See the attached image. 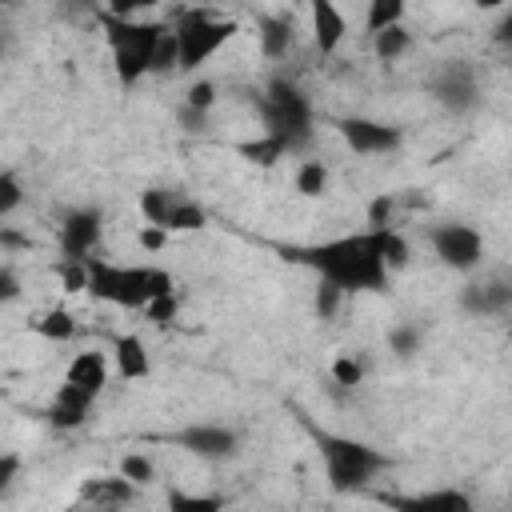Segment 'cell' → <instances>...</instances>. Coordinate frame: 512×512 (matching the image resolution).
Wrapping results in <instances>:
<instances>
[{
  "label": "cell",
  "mask_w": 512,
  "mask_h": 512,
  "mask_svg": "<svg viewBox=\"0 0 512 512\" xmlns=\"http://www.w3.org/2000/svg\"><path fill=\"white\" fill-rule=\"evenodd\" d=\"M364 380V364L356 360V356H336L332 360V384H340V388H356Z\"/></svg>",
  "instance_id": "obj_30"
},
{
  "label": "cell",
  "mask_w": 512,
  "mask_h": 512,
  "mask_svg": "<svg viewBox=\"0 0 512 512\" xmlns=\"http://www.w3.org/2000/svg\"><path fill=\"white\" fill-rule=\"evenodd\" d=\"M112 356H116V372H120L124 380H144V376L152 372L148 348H144V340H140V336H132V332L112 340Z\"/></svg>",
  "instance_id": "obj_18"
},
{
  "label": "cell",
  "mask_w": 512,
  "mask_h": 512,
  "mask_svg": "<svg viewBox=\"0 0 512 512\" xmlns=\"http://www.w3.org/2000/svg\"><path fill=\"white\" fill-rule=\"evenodd\" d=\"M340 136L348 140L352 152L360 156H384L400 148V128L384 124V120H368V116H348L340 120Z\"/></svg>",
  "instance_id": "obj_11"
},
{
  "label": "cell",
  "mask_w": 512,
  "mask_h": 512,
  "mask_svg": "<svg viewBox=\"0 0 512 512\" xmlns=\"http://www.w3.org/2000/svg\"><path fill=\"white\" fill-rule=\"evenodd\" d=\"M76 496H80V500H92V504H100V508L124 512V508L136 500V484H128L120 472H116V476H88Z\"/></svg>",
  "instance_id": "obj_16"
},
{
  "label": "cell",
  "mask_w": 512,
  "mask_h": 512,
  "mask_svg": "<svg viewBox=\"0 0 512 512\" xmlns=\"http://www.w3.org/2000/svg\"><path fill=\"white\" fill-rule=\"evenodd\" d=\"M64 384H72V388H80V392H88L96 400L104 392V384H108V356L96 352V348L76 352L68 360V368H64Z\"/></svg>",
  "instance_id": "obj_14"
},
{
  "label": "cell",
  "mask_w": 512,
  "mask_h": 512,
  "mask_svg": "<svg viewBox=\"0 0 512 512\" xmlns=\"http://www.w3.org/2000/svg\"><path fill=\"white\" fill-rule=\"evenodd\" d=\"M140 312H144L152 324H172V320H176V312H180V296H176V292H168V296H160V300H148Z\"/></svg>",
  "instance_id": "obj_33"
},
{
  "label": "cell",
  "mask_w": 512,
  "mask_h": 512,
  "mask_svg": "<svg viewBox=\"0 0 512 512\" xmlns=\"http://www.w3.org/2000/svg\"><path fill=\"white\" fill-rule=\"evenodd\" d=\"M88 408H92V396L72 388V384H60L56 396H52V408H48V420L56 428H80L88 420Z\"/></svg>",
  "instance_id": "obj_17"
},
{
  "label": "cell",
  "mask_w": 512,
  "mask_h": 512,
  "mask_svg": "<svg viewBox=\"0 0 512 512\" xmlns=\"http://www.w3.org/2000/svg\"><path fill=\"white\" fill-rule=\"evenodd\" d=\"M432 96L448 108V112H472L480 104V76L472 60H448L440 64V72L432 76Z\"/></svg>",
  "instance_id": "obj_8"
},
{
  "label": "cell",
  "mask_w": 512,
  "mask_h": 512,
  "mask_svg": "<svg viewBox=\"0 0 512 512\" xmlns=\"http://www.w3.org/2000/svg\"><path fill=\"white\" fill-rule=\"evenodd\" d=\"M328 180H332V172L324 160H300V168H296V192L300 196H324Z\"/></svg>",
  "instance_id": "obj_23"
},
{
  "label": "cell",
  "mask_w": 512,
  "mask_h": 512,
  "mask_svg": "<svg viewBox=\"0 0 512 512\" xmlns=\"http://www.w3.org/2000/svg\"><path fill=\"white\" fill-rule=\"evenodd\" d=\"M392 208H396L392 196H376L368 204V228H392Z\"/></svg>",
  "instance_id": "obj_37"
},
{
  "label": "cell",
  "mask_w": 512,
  "mask_h": 512,
  "mask_svg": "<svg viewBox=\"0 0 512 512\" xmlns=\"http://www.w3.org/2000/svg\"><path fill=\"white\" fill-rule=\"evenodd\" d=\"M168 512H224L220 496H200V492H184V488H168Z\"/></svg>",
  "instance_id": "obj_25"
},
{
  "label": "cell",
  "mask_w": 512,
  "mask_h": 512,
  "mask_svg": "<svg viewBox=\"0 0 512 512\" xmlns=\"http://www.w3.org/2000/svg\"><path fill=\"white\" fill-rule=\"evenodd\" d=\"M256 108L264 116V136H272L284 152H300L312 140V104L296 84L272 80L256 96Z\"/></svg>",
  "instance_id": "obj_3"
},
{
  "label": "cell",
  "mask_w": 512,
  "mask_h": 512,
  "mask_svg": "<svg viewBox=\"0 0 512 512\" xmlns=\"http://www.w3.org/2000/svg\"><path fill=\"white\" fill-rule=\"evenodd\" d=\"M408 48H412V32H408L404 24L384 28V32H376V36H372V52H376L384 64H388V60H400Z\"/></svg>",
  "instance_id": "obj_22"
},
{
  "label": "cell",
  "mask_w": 512,
  "mask_h": 512,
  "mask_svg": "<svg viewBox=\"0 0 512 512\" xmlns=\"http://www.w3.org/2000/svg\"><path fill=\"white\" fill-rule=\"evenodd\" d=\"M20 204H24V184L12 172H0V220L12 216Z\"/></svg>",
  "instance_id": "obj_32"
},
{
  "label": "cell",
  "mask_w": 512,
  "mask_h": 512,
  "mask_svg": "<svg viewBox=\"0 0 512 512\" xmlns=\"http://www.w3.org/2000/svg\"><path fill=\"white\" fill-rule=\"evenodd\" d=\"M84 272H88L84 292H92L96 300H108L116 308H144L148 304V268H124V264H108V260L88 256Z\"/></svg>",
  "instance_id": "obj_6"
},
{
  "label": "cell",
  "mask_w": 512,
  "mask_h": 512,
  "mask_svg": "<svg viewBox=\"0 0 512 512\" xmlns=\"http://www.w3.org/2000/svg\"><path fill=\"white\" fill-rule=\"evenodd\" d=\"M284 256H292L296 264H308L324 284L348 292H384L388 288V268L380 264V248H376V228L352 232V236H336L324 244H308V248H284Z\"/></svg>",
  "instance_id": "obj_1"
},
{
  "label": "cell",
  "mask_w": 512,
  "mask_h": 512,
  "mask_svg": "<svg viewBox=\"0 0 512 512\" xmlns=\"http://www.w3.org/2000/svg\"><path fill=\"white\" fill-rule=\"evenodd\" d=\"M100 24H104V36H108V48H112L116 80L120 84H136L140 76H148L152 48H156V40H160V32L168 24L136 20V16H112L108 8L100 12Z\"/></svg>",
  "instance_id": "obj_4"
},
{
  "label": "cell",
  "mask_w": 512,
  "mask_h": 512,
  "mask_svg": "<svg viewBox=\"0 0 512 512\" xmlns=\"http://www.w3.org/2000/svg\"><path fill=\"white\" fill-rule=\"evenodd\" d=\"M316 436V448H320V460H324V480L336 496L344 492H364L384 468H388V456L364 440H352V436H332V432H320L312 428Z\"/></svg>",
  "instance_id": "obj_2"
},
{
  "label": "cell",
  "mask_w": 512,
  "mask_h": 512,
  "mask_svg": "<svg viewBox=\"0 0 512 512\" xmlns=\"http://www.w3.org/2000/svg\"><path fill=\"white\" fill-rule=\"evenodd\" d=\"M236 152H240L244 160L260 164V168H272V164L284 156V148H280L272 136H256V140H244V144H236Z\"/></svg>",
  "instance_id": "obj_27"
},
{
  "label": "cell",
  "mask_w": 512,
  "mask_h": 512,
  "mask_svg": "<svg viewBox=\"0 0 512 512\" xmlns=\"http://www.w3.org/2000/svg\"><path fill=\"white\" fill-rule=\"evenodd\" d=\"M312 304H316V316H320V320H332V316L340 312V304H344V292L320 280V288H316V300H312Z\"/></svg>",
  "instance_id": "obj_34"
},
{
  "label": "cell",
  "mask_w": 512,
  "mask_h": 512,
  "mask_svg": "<svg viewBox=\"0 0 512 512\" xmlns=\"http://www.w3.org/2000/svg\"><path fill=\"white\" fill-rule=\"evenodd\" d=\"M168 292H176L172 272H164V268H148V300H160V296H168Z\"/></svg>",
  "instance_id": "obj_39"
},
{
  "label": "cell",
  "mask_w": 512,
  "mask_h": 512,
  "mask_svg": "<svg viewBox=\"0 0 512 512\" xmlns=\"http://www.w3.org/2000/svg\"><path fill=\"white\" fill-rule=\"evenodd\" d=\"M172 36H176V72H196L204 68L208 56H216L232 36H236V24L208 12V8H184L176 16V24H168Z\"/></svg>",
  "instance_id": "obj_5"
},
{
  "label": "cell",
  "mask_w": 512,
  "mask_h": 512,
  "mask_svg": "<svg viewBox=\"0 0 512 512\" xmlns=\"http://www.w3.org/2000/svg\"><path fill=\"white\" fill-rule=\"evenodd\" d=\"M428 244L440 256V264H448L456 272H472L484 260V236L472 224H460V220L432 224L428 228Z\"/></svg>",
  "instance_id": "obj_7"
},
{
  "label": "cell",
  "mask_w": 512,
  "mask_h": 512,
  "mask_svg": "<svg viewBox=\"0 0 512 512\" xmlns=\"http://www.w3.org/2000/svg\"><path fill=\"white\" fill-rule=\"evenodd\" d=\"M308 20H312V40L320 48V56H332L344 36H348V24H344V12L332 4V0H312L308 4Z\"/></svg>",
  "instance_id": "obj_13"
},
{
  "label": "cell",
  "mask_w": 512,
  "mask_h": 512,
  "mask_svg": "<svg viewBox=\"0 0 512 512\" xmlns=\"http://www.w3.org/2000/svg\"><path fill=\"white\" fill-rule=\"evenodd\" d=\"M148 72H156V76L176 72V36H172V28L160 32V40L152 48V60H148Z\"/></svg>",
  "instance_id": "obj_28"
},
{
  "label": "cell",
  "mask_w": 512,
  "mask_h": 512,
  "mask_svg": "<svg viewBox=\"0 0 512 512\" xmlns=\"http://www.w3.org/2000/svg\"><path fill=\"white\" fill-rule=\"evenodd\" d=\"M404 0H368V8H364V32L368 36H376V32H384V28H396V24H404Z\"/></svg>",
  "instance_id": "obj_20"
},
{
  "label": "cell",
  "mask_w": 512,
  "mask_h": 512,
  "mask_svg": "<svg viewBox=\"0 0 512 512\" xmlns=\"http://www.w3.org/2000/svg\"><path fill=\"white\" fill-rule=\"evenodd\" d=\"M376 500L392 512H472V500L460 488H432V492H416V496L376 492Z\"/></svg>",
  "instance_id": "obj_12"
},
{
  "label": "cell",
  "mask_w": 512,
  "mask_h": 512,
  "mask_svg": "<svg viewBox=\"0 0 512 512\" xmlns=\"http://www.w3.org/2000/svg\"><path fill=\"white\" fill-rule=\"evenodd\" d=\"M176 192H168V188H144L140 192V216L152 224V228H164L168 224V216H172V208H176Z\"/></svg>",
  "instance_id": "obj_21"
},
{
  "label": "cell",
  "mask_w": 512,
  "mask_h": 512,
  "mask_svg": "<svg viewBox=\"0 0 512 512\" xmlns=\"http://www.w3.org/2000/svg\"><path fill=\"white\" fill-rule=\"evenodd\" d=\"M292 20L288 16H260V52L264 60H284L292 52Z\"/></svg>",
  "instance_id": "obj_19"
},
{
  "label": "cell",
  "mask_w": 512,
  "mask_h": 512,
  "mask_svg": "<svg viewBox=\"0 0 512 512\" xmlns=\"http://www.w3.org/2000/svg\"><path fill=\"white\" fill-rule=\"evenodd\" d=\"M208 224V212L196 204V200H176V208H172V216H168V224H164V232H200Z\"/></svg>",
  "instance_id": "obj_24"
},
{
  "label": "cell",
  "mask_w": 512,
  "mask_h": 512,
  "mask_svg": "<svg viewBox=\"0 0 512 512\" xmlns=\"http://www.w3.org/2000/svg\"><path fill=\"white\" fill-rule=\"evenodd\" d=\"M168 440L180 444V448H188L192 456H204V460H228V456L240 452L236 428H224V424H188V428H180Z\"/></svg>",
  "instance_id": "obj_10"
},
{
  "label": "cell",
  "mask_w": 512,
  "mask_h": 512,
  "mask_svg": "<svg viewBox=\"0 0 512 512\" xmlns=\"http://www.w3.org/2000/svg\"><path fill=\"white\" fill-rule=\"evenodd\" d=\"M104 232V216L96 208H72L60 220V252L64 260H88L92 248L100 244Z\"/></svg>",
  "instance_id": "obj_9"
},
{
  "label": "cell",
  "mask_w": 512,
  "mask_h": 512,
  "mask_svg": "<svg viewBox=\"0 0 512 512\" xmlns=\"http://www.w3.org/2000/svg\"><path fill=\"white\" fill-rule=\"evenodd\" d=\"M0 244H4V248H24L28 240H24L20 232H8V228H0Z\"/></svg>",
  "instance_id": "obj_42"
},
{
  "label": "cell",
  "mask_w": 512,
  "mask_h": 512,
  "mask_svg": "<svg viewBox=\"0 0 512 512\" xmlns=\"http://www.w3.org/2000/svg\"><path fill=\"white\" fill-rule=\"evenodd\" d=\"M20 292H24V284H20L16 268H12V264H0V304L20 300Z\"/></svg>",
  "instance_id": "obj_38"
},
{
  "label": "cell",
  "mask_w": 512,
  "mask_h": 512,
  "mask_svg": "<svg viewBox=\"0 0 512 512\" xmlns=\"http://www.w3.org/2000/svg\"><path fill=\"white\" fill-rule=\"evenodd\" d=\"M60 284H64V292H84V284H88L84 260H60Z\"/></svg>",
  "instance_id": "obj_36"
},
{
  "label": "cell",
  "mask_w": 512,
  "mask_h": 512,
  "mask_svg": "<svg viewBox=\"0 0 512 512\" xmlns=\"http://www.w3.org/2000/svg\"><path fill=\"white\" fill-rule=\"evenodd\" d=\"M508 300H512V284L504 276H492V280H480V284H464L460 292V304L476 316H500L508 312Z\"/></svg>",
  "instance_id": "obj_15"
},
{
  "label": "cell",
  "mask_w": 512,
  "mask_h": 512,
  "mask_svg": "<svg viewBox=\"0 0 512 512\" xmlns=\"http://www.w3.org/2000/svg\"><path fill=\"white\" fill-rule=\"evenodd\" d=\"M36 332H40L44 340H52V344H64V340L76 336V320H72V312L52 308V312H44V316L36 320Z\"/></svg>",
  "instance_id": "obj_26"
},
{
  "label": "cell",
  "mask_w": 512,
  "mask_h": 512,
  "mask_svg": "<svg viewBox=\"0 0 512 512\" xmlns=\"http://www.w3.org/2000/svg\"><path fill=\"white\" fill-rule=\"evenodd\" d=\"M120 476L128 480V484H152V476H156V468H152V460L148 456H140V452H128L124 460H120Z\"/></svg>",
  "instance_id": "obj_29"
},
{
  "label": "cell",
  "mask_w": 512,
  "mask_h": 512,
  "mask_svg": "<svg viewBox=\"0 0 512 512\" xmlns=\"http://www.w3.org/2000/svg\"><path fill=\"white\" fill-rule=\"evenodd\" d=\"M388 344H392L396 356H412V352L420 348V332H416V324H396V328L388 332Z\"/></svg>",
  "instance_id": "obj_35"
},
{
  "label": "cell",
  "mask_w": 512,
  "mask_h": 512,
  "mask_svg": "<svg viewBox=\"0 0 512 512\" xmlns=\"http://www.w3.org/2000/svg\"><path fill=\"white\" fill-rule=\"evenodd\" d=\"M16 476H20V456L16 452H0V496L12 492Z\"/></svg>",
  "instance_id": "obj_40"
},
{
  "label": "cell",
  "mask_w": 512,
  "mask_h": 512,
  "mask_svg": "<svg viewBox=\"0 0 512 512\" xmlns=\"http://www.w3.org/2000/svg\"><path fill=\"white\" fill-rule=\"evenodd\" d=\"M212 104H216V84H212V80H192V88H188V96H184V108L208 116Z\"/></svg>",
  "instance_id": "obj_31"
},
{
  "label": "cell",
  "mask_w": 512,
  "mask_h": 512,
  "mask_svg": "<svg viewBox=\"0 0 512 512\" xmlns=\"http://www.w3.org/2000/svg\"><path fill=\"white\" fill-rule=\"evenodd\" d=\"M136 240H140V248H144V252H160V248L168 244V232H164V228H152V224H144Z\"/></svg>",
  "instance_id": "obj_41"
}]
</instances>
